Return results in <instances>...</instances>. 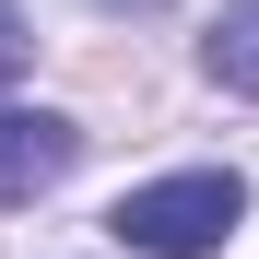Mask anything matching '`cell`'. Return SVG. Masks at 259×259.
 <instances>
[{"label": "cell", "mask_w": 259, "mask_h": 259, "mask_svg": "<svg viewBox=\"0 0 259 259\" xmlns=\"http://www.w3.org/2000/svg\"><path fill=\"white\" fill-rule=\"evenodd\" d=\"M236 224H247V177H236V165H177V177L130 189V200L106 212V236H118L130 259H212Z\"/></svg>", "instance_id": "6da1fadb"}, {"label": "cell", "mask_w": 259, "mask_h": 259, "mask_svg": "<svg viewBox=\"0 0 259 259\" xmlns=\"http://www.w3.org/2000/svg\"><path fill=\"white\" fill-rule=\"evenodd\" d=\"M71 165H82V130H71V118H48V106H0V212H12V200H48Z\"/></svg>", "instance_id": "7a4b0ae2"}, {"label": "cell", "mask_w": 259, "mask_h": 259, "mask_svg": "<svg viewBox=\"0 0 259 259\" xmlns=\"http://www.w3.org/2000/svg\"><path fill=\"white\" fill-rule=\"evenodd\" d=\"M200 71L224 82V95H259V0H224L200 35Z\"/></svg>", "instance_id": "3957f363"}, {"label": "cell", "mask_w": 259, "mask_h": 259, "mask_svg": "<svg viewBox=\"0 0 259 259\" xmlns=\"http://www.w3.org/2000/svg\"><path fill=\"white\" fill-rule=\"evenodd\" d=\"M24 59H35V24L12 12V0H0V82H24Z\"/></svg>", "instance_id": "277c9868"}]
</instances>
